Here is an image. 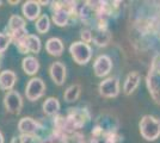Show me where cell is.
Returning <instances> with one entry per match:
<instances>
[{
    "label": "cell",
    "instance_id": "1",
    "mask_svg": "<svg viewBox=\"0 0 160 143\" xmlns=\"http://www.w3.org/2000/svg\"><path fill=\"white\" fill-rule=\"evenodd\" d=\"M146 86L154 102L160 105V55H157L152 61L146 76Z\"/></svg>",
    "mask_w": 160,
    "mask_h": 143
},
{
    "label": "cell",
    "instance_id": "2",
    "mask_svg": "<svg viewBox=\"0 0 160 143\" xmlns=\"http://www.w3.org/2000/svg\"><path fill=\"white\" fill-rule=\"evenodd\" d=\"M6 34L10 36L12 43L16 45L20 40H23L27 35H29L25 18L19 16V14H12L8 19V23H7Z\"/></svg>",
    "mask_w": 160,
    "mask_h": 143
},
{
    "label": "cell",
    "instance_id": "3",
    "mask_svg": "<svg viewBox=\"0 0 160 143\" xmlns=\"http://www.w3.org/2000/svg\"><path fill=\"white\" fill-rule=\"evenodd\" d=\"M139 130L142 138L153 142L160 137V119L151 115H146L140 119Z\"/></svg>",
    "mask_w": 160,
    "mask_h": 143
},
{
    "label": "cell",
    "instance_id": "4",
    "mask_svg": "<svg viewBox=\"0 0 160 143\" xmlns=\"http://www.w3.org/2000/svg\"><path fill=\"white\" fill-rule=\"evenodd\" d=\"M69 54L77 64L85 66L92 59V48L84 42L75 41L69 45Z\"/></svg>",
    "mask_w": 160,
    "mask_h": 143
},
{
    "label": "cell",
    "instance_id": "5",
    "mask_svg": "<svg viewBox=\"0 0 160 143\" xmlns=\"http://www.w3.org/2000/svg\"><path fill=\"white\" fill-rule=\"evenodd\" d=\"M98 92L103 98L112 99L118 97L121 92L120 79L117 76H108L99 82Z\"/></svg>",
    "mask_w": 160,
    "mask_h": 143
},
{
    "label": "cell",
    "instance_id": "6",
    "mask_svg": "<svg viewBox=\"0 0 160 143\" xmlns=\"http://www.w3.org/2000/svg\"><path fill=\"white\" fill-rule=\"evenodd\" d=\"M46 89H47L46 82L43 81L41 78L33 76L27 83L25 97L30 102H36V100L41 99L43 95L46 94Z\"/></svg>",
    "mask_w": 160,
    "mask_h": 143
},
{
    "label": "cell",
    "instance_id": "7",
    "mask_svg": "<svg viewBox=\"0 0 160 143\" xmlns=\"http://www.w3.org/2000/svg\"><path fill=\"white\" fill-rule=\"evenodd\" d=\"M14 47L17 48V50L20 54H38L42 49V42H41L40 37L36 35L29 34L27 35L23 40H20Z\"/></svg>",
    "mask_w": 160,
    "mask_h": 143
},
{
    "label": "cell",
    "instance_id": "8",
    "mask_svg": "<svg viewBox=\"0 0 160 143\" xmlns=\"http://www.w3.org/2000/svg\"><path fill=\"white\" fill-rule=\"evenodd\" d=\"M50 11H52V21L56 26H67L71 21V16L63 6V1H52L50 2Z\"/></svg>",
    "mask_w": 160,
    "mask_h": 143
},
{
    "label": "cell",
    "instance_id": "9",
    "mask_svg": "<svg viewBox=\"0 0 160 143\" xmlns=\"http://www.w3.org/2000/svg\"><path fill=\"white\" fill-rule=\"evenodd\" d=\"M4 106L8 113L19 115L23 109V97L16 89H11L4 95Z\"/></svg>",
    "mask_w": 160,
    "mask_h": 143
},
{
    "label": "cell",
    "instance_id": "10",
    "mask_svg": "<svg viewBox=\"0 0 160 143\" xmlns=\"http://www.w3.org/2000/svg\"><path fill=\"white\" fill-rule=\"evenodd\" d=\"M17 126L22 135H29V136H38V134L43 130L42 123L36 121L32 117L28 116L20 118Z\"/></svg>",
    "mask_w": 160,
    "mask_h": 143
},
{
    "label": "cell",
    "instance_id": "11",
    "mask_svg": "<svg viewBox=\"0 0 160 143\" xmlns=\"http://www.w3.org/2000/svg\"><path fill=\"white\" fill-rule=\"evenodd\" d=\"M112 60L109 55L102 54L96 57L93 61V72L94 75L97 78H105L110 74V72L112 70Z\"/></svg>",
    "mask_w": 160,
    "mask_h": 143
},
{
    "label": "cell",
    "instance_id": "12",
    "mask_svg": "<svg viewBox=\"0 0 160 143\" xmlns=\"http://www.w3.org/2000/svg\"><path fill=\"white\" fill-rule=\"evenodd\" d=\"M49 75L50 79L56 86H62L66 81L67 69L65 63L61 61H55L49 66Z\"/></svg>",
    "mask_w": 160,
    "mask_h": 143
},
{
    "label": "cell",
    "instance_id": "13",
    "mask_svg": "<svg viewBox=\"0 0 160 143\" xmlns=\"http://www.w3.org/2000/svg\"><path fill=\"white\" fill-rule=\"evenodd\" d=\"M22 14L25 18V21H36L40 18L41 13V5L36 0H28L24 1L22 5Z\"/></svg>",
    "mask_w": 160,
    "mask_h": 143
},
{
    "label": "cell",
    "instance_id": "14",
    "mask_svg": "<svg viewBox=\"0 0 160 143\" xmlns=\"http://www.w3.org/2000/svg\"><path fill=\"white\" fill-rule=\"evenodd\" d=\"M141 82V75L139 72L133 70L126 76V80L123 83V93L126 95L133 94L134 92L136 91V88L139 87Z\"/></svg>",
    "mask_w": 160,
    "mask_h": 143
},
{
    "label": "cell",
    "instance_id": "15",
    "mask_svg": "<svg viewBox=\"0 0 160 143\" xmlns=\"http://www.w3.org/2000/svg\"><path fill=\"white\" fill-rule=\"evenodd\" d=\"M17 82V74L11 69H6L0 72V89L1 91H11L13 89Z\"/></svg>",
    "mask_w": 160,
    "mask_h": 143
},
{
    "label": "cell",
    "instance_id": "16",
    "mask_svg": "<svg viewBox=\"0 0 160 143\" xmlns=\"http://www.w3.org/2000/svg\"><path fill=\"white\" fill-rule=\"evenodd\" d=\"M40 61L35 57V56H31V55H28L25 56L23 60H22V69L23 72L25 73L29 76H32L36 75L40 70Z\"/></svg>",
    "mask_w": 160,
    "mask_h": 143
},
{
    "label": "cell",
    "instance_id": "17",
    "mask_svg": "<svg viewBox=\"0 0 160 143\" xmlns=\"http://www.w3.org/2000/svg\"><path fill=\"white\" fill-rule=\"evenodd\" d=\"M63 50H65V44H63L62 40L59 37H50L46 42V51L50 56L60 57L63 53Z\"/></svg>",
    "mask_w": 160,
    "mask_h": 143
},
{
    "label": "cell",
    "instance_id": "18",
    "mask_svg": "<svg viewBox=\"0 0 160 143\" xmlns=\"http://www.w3.org/2000/svg\"><path fill=\"white\" fill-rule=\"evenodd\" d=\"M92 34H93V41L92 42L99 48L107 47L112 38V35L110 32L109 27L108 29H93Z\"/></svg>",
    "mask_w": 160,
    "mask_h": 143
},
{
    "label": "cell",
    "instance_id": "19",
    "mask_svg": "<svg viewBox=\"0 0 160 143\" xmlns=\"http://www.w3.org/2000/svg\"><path fill=\"white\" fill-rule=\"evenodd\" d=\"M60 109H61V104L59 102V99L55 98V97H49L42 104V110H43L44 115L48 117L58 116Z\"/></svg>",
    "mask_w": 160,
    "mask_h": 143
},
{
    "label": "cell",
    "instance_id": "20",
    "mask_svg": "<svg viewBox=\"0 0 160 143\" xmlns=\"http://www.w3.org/2000/svg\"><path fill=\"white\" fill-rule=\"evenodd\" d=\"M80 94H81V86L79 83H73L66 88L63 93V99L67 102H74L80 98Z\"/></svg>",
    "mask_w": 160,
    "mask_h": 143
},
{
    "label": "cell",
    "instance_id": "21",
    "mask_svg": "<svg viewBox=\"0 0 160 143\" xmlns=\"http://www.w3.org/2000/svg\"><path fill=\"white\" fill-rule=\"evenodd\" d=\"M35 29L41 35L47 34L50 29V18L48 17V14H41L40 18L35 21Z\"/></svg>",
    "mask_w": 160,
    "mask_h": 143
},
{
    "label": "cell",
    "instance_id": "22",
    "mask_svg": "<svg viewBox=\"0 0 160 143\" xmlns=\"http://www.w3.org/2000/svg\"><path fill=\"white\" fill-rule=\"evenodd\" d=\"M11 43L12 41L6 32H0V55H2L6 51Z\"/></svg>",
    "mask_w": 160,
    "mask_h": 143
},
{
    "label": "cell",
    "instance_id": "23",
    "mask_svg": "<svg viewBox=\"0 0 160 143\" xmlns=\"http://www.w3.org/2000/svg\"><path fill=\"white\" fill-rule=\"evenodd\" d=\"M80 38H81V42L86 43V44H90L93 41V34H92V30L90 27H85L80 31Z\"/></svg>",
    "mask_w": 160,
    "mask_h": 143
},
{
    "label": "cell",
    "instance_id": "24",
    "mask_svg": "<svg viewBox=\"0 0 160 143\" xmlns=\"http://www.w3.org/2000/svg\"><path fill=\"white\" fill-rule=\"evenodd\" d=\"M0 143H5V138H4V135L1 132V130H0Z\"/></svg>",
    "mask_w": 160,
    "mask_h": 143
},
{
    "label": "cell",
    "instance_id": "25",
    "mask_svg": "<svg viewBox=\"0 0 160 143\" xmlns=\"http://www.w3.org/2000/svg\"><path fill=\"white\" fill-rule=\"evenodd\" d=\"M38 2H40L41 6H42V5L46 6V5H48V4H50V1H38Z\"/></svg>",
    "mask_w": 160,
    "mask_h": 143
},
{
    "label": "cell",
    "instance_id": "26",
    "mask_svg": "<svg viewBox=\"0 0 160 143\" xmlns=\"http://www.w3.org/2000/svg\"><path fill=\"white\" fill-rule=\"evenodd\" d=\"M8 4H19V1L17 0V1H8Z\"/></svg>",
    "mask_w": 160,
    "mask_h": 143
},
{
    "label": "cell",
    "instance_id": "27",
    "mask_svg": "<svg viewBox=\"0 0 160 143\" xmlns=\"http://www.w3.org/2000/svg\"><path fill=\"white\" fill-rule=\"evenodd\" d=\"M1 5H2V1H1V0H0V6H1Z\"/></svg>",
    "mask_w": 160,
    "mask_h": 143
}]
</instances>
